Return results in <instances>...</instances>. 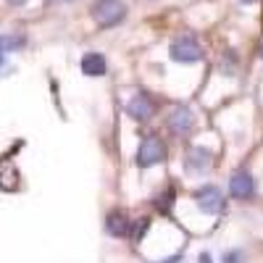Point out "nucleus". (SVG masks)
Listing matches in <instances>:
<instances>
[{"mask_svg":"<svg viewBox=\"0 0 263 263\" xmlns=\"http://www.w3.org/2000/svg\"><path fill=\"white\" fill-rule=\"evenodd\" d=\"M126 16V6L121 0H95L92 6V18L100 27H116Z\"/></svg>","mask_w":263,"mask_h":263,"instance_id":"nucleus-1","label":"nucleus"},{"mask_svg":"<svg viewBox=\"0 0 263 263\" xmlns=\"http://www.w3.org/2000/svg\"><path fill=\"white\" fill-rule=\"evenodd\" d=\"M163 161H166V145H163V140L156 137V135H147V137L140 142L137 163H140L142 168H147V166H158V163H163Z\"/></svg>","mask_w":263,"mask_h":263,"instance_id":"nucleus-2","label":"nucleus"},{"mask_svg":"<svg viewBox=\"0 0 263 263\" xmlns=\"http://www.w3.org/2000/svg\"><path fill=\"white\" fill-rule=\"evenodd\" d=\"M192 197H195L197 208H200L203 213H211V216H216V213H221V211H224V195H221V190H218L216 184L197 187Z\"/></svg>","mask_w":263,"mask_h":263,"instance_id":"nucleus-3","label":"nucleus"},{"mask_svg":"<svg viewBox=\"0 0 263 263\" xmlns=\"http://www.w3.org/2000/svg\"><path fill=\"white\" fill-rule=\"evenodd\" d=\"M171 58L179 61V63H195V61L203 58V48L192 34H184V37L171 42Z\"/></svg>","mask_w":263,"mask_h":263,"instance_id":"nucleus-4","label":"nucleus"},{"mask_svg":"<svg viewBox=\"0 0 263 263\" xmlns=\"http://www.w3.org/2000/svg\"><path fill=\"white\" fill-rule=\"evenodd\" d=\"M229 192L232 197H237V200H250V197L255 195V182L248 171H234L232 179H229Z\"/></svg>","mask_w":263,"mask_h":263,"instance_id":"nucleus-5","label":"nucleus"},{"mask_svg":"<svg viewBox=\"0 0 263 263\" xmlns=\"http://www.w3.org/2000/svg\"><path fill=\"white\" fill-rule=\"evenodd\" d=\"M153 111H156V105H153V100L147 95H142V92L132 95V100L126 103V114L132 119H137V121H147L153 116Z\"/></svg>","mask_w":263,"mask_h":263,"instance_id":"nucleus-6","label":"nucleus"},{"mask_svg":"<svg viewBox=\"0 0 263 263\" xmlns=\"http://www.w3.org/2000/svg\"><path fill=\"white\" fill-rule=\"evenodd\" d=\"M211 163H213V156H211L205 147H187V153H184V166H187V171L200 174V171L211 168Z\"/></svg>","mask_w":263,"mask_h":263,"instance_id":"nucleus-7","label":"nucleus"},{"mask_svg":"<svg viewBox=\"0 0 263 263\" xmlns=\"http://www.w3.org/2000/svg\"><path fill=\"white\" fill-rule=\"evenodd\" d=\"M105 229L114 237H129L132 234V221H129V216L124 211H111L108 218H105Z\"/></svg>","mask_w":263,"mask_h":263,"instance_id":"nucleus-8","label":"nucleus"},{"mask_svg":"<svg viewBox=\"0 0 263 263\" xmlns=\"http://www.w3.org/2000/svg\"><path fill=\"white\" fill-rule=\"evenodd\" d=\"M168 129L174 132V135H187V132L192 129V114L187 111L184 105H179V108H174V111H171Z\"/></svg>","mask_w":263,"mask_h":263,"instance_id":"nucleus-9","label":"nucleus"},{"mask_svg":"<svg viewBox=\"0 0 263 263\" xmlns=\"http://www.w3.org/2000/svg\"><path fill=\"white\" fill-rule=\"evenodd\" d=\"M105 58L100 55V53H87L84 58H82V71L87 74V77H103L105 74Z\"/></svg>","mask_w":263,"mask_h":263,"instance_id":"nucleus-10","label":"nucleus"},{"mask_svg":"<svg viewBox=\"0 0 263 263\" xmlns=\"http://www.w3.org/2000/svg\"><path fill=\"white\" fill-rule=\"evenodd\" d=\"M21 45H24V37H21V34H6V37H0V53L16 50Z\"/></svg>","mask_w":263,"mask_h":263,"instance_id":"nucleus-11","label":"nucleus"},{"mask_svg":"<svg viewBox=\"0 0 263 263\" xmlns=\"http://www.w3.org/2000/svg\"><path fill=\"white\" fill-rule=\"evenodd\" d=\"M239 260H242V253H237V250H229L224 255V263H239Z\"/></svg>","mask_w":263,"mask_h":263,"instance_id":"nucleus-12","label":"nucleus"},{"mask_svg":"<svg viewBox=\"0 0 263 263\" xmlns=\"http://www.w3.org/2000/svg\"><path fill=\"white\" fill-rule=\"evenodd\" d=\"M200 263H211V255H208V253H203V255H200Z\"/></svg>","mask_w":263,"mask_h":263,"instance_id":"nucleus-13","label":"nucleus"},{"mask_svg":"<svg viewBox=\"0 0 263 263\" xmlns=\"http://www.w3.org/2000/svg\"><path fill=\"white\" fill-rule=\"evenodd\" d=\"M8 3H13V6H21V3H27V0H8Z\"/></svg>","mask_w":263,"mask_h":263,"instance_id":"nucleus-14","label":"nucleus"},{"mask_svg":"<svg viewBox=\"0 0 263 263\" xmlns=\"http://www.w3.org/2000/svg\"><path fill=\"white\" fill-rule=\"evenodd\" d=\"M245 3H250V0H245Z\"/></svg>","mask_w":263,"mask_h":263,"instance_id":"nucleus-15","label":"nucleus"}]
</instances>
